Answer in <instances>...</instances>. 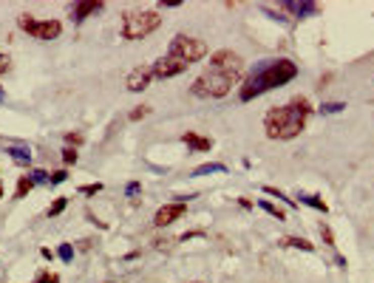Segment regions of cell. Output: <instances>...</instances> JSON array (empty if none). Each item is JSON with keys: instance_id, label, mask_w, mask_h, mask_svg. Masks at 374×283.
<instances>
[{"instance_id": "9c48e42d", "label": "cell", "mask_w": 374, "mask_h": 283, "mask_svg": "<svg viewBox=\"0 0 374 283\" xmlns=\"http://www.w3.org/2000/svg\"><path fill=\"white\" fill-rule=\"evenodd\" d=\"M184 210H187L184 201H173V204L159 207L156 215H153V224H156V226H167V224H173L176 218H181V215H184Z\"/></svg>"}, {"instance_id": "2e32d148", "label": "cell", "mask_w": 374, "mask_h": 283, "mask_svg": "<svg viewBox=\"0 0 374 283\" xmlns=\"http://www.w3.org/2000/svg\"><path fill=\"white\" fill-rule=\"evenodd\" d=\"M210 173H227V167L224 164H202L193 170V176H210Z\"/></svg>"}, {"instance_id": "3957f363", "label": "cell", "mask_w": 374, "mask_h": 283, "mask_svg": "<svg viewBox=\"0 0 374 283\" xmlns=\"http://www.w3.org/2000/svg\"><path fill=\"white\" fill-rule=\"evenodd\" d=\"M241 74L236 71H224V68H216V65H207V68L193 79L190 85V93L199 99H221L230 93V88L238 82Z\"/></svg>"}, {"instance_id": "e575fe53", "label": "cell", "mask_w": 374, "mask_h": 283, "mask_svg": "<svg viewBox=\"0 0 374 283\" xmlns=\"http://www.w3.org/2000/svg\"><path fill=\"white\" fill-rule=\"evenodd\" d=\"M190 283H199V280H190Z\"/></svg>"}, {"instance_id": "836d02e7", "label": "cell", "mask_w": 374, "mask_h": 283, "mask_svg": "<svg viewBox=\"0 0 374 283\" xmlns=\"http://www.w3.org/2000/svg\"><path fill=\"white\" fill-rule=\"evenodd\" d=\"M0 198H3V178H0Z\"/></svg>"}, {"instance_id": "5bb4252c", "label": "cell", "mask_w": 374, "mask_h": 283, "mask_svg": "<svg viewBox=\"0 0 374 283\" xmlns=\"http://www.w3.org/2000/svg\"><path fill=\"white\" fill-rule=\"evenodd\" d=\"M280 244H284V247H292V249H303V252H312V249H315V244H309L306 238H292V235L284 238Z\"/></svg>"}, {"instance_id": "30bf717a", "label": "cell", "mask_w": 374, "mask_h": 283, "mask_svg": "<svg viewBox=\"0 0 374 283\" xmlns=\"http://www.w3.org/2000/svg\"><path fill=\"white\" fill-rule=\"evenodd\" d=\"M280 9L289 12V14H295V17H315V14L320 12V6L312 3V0H284Z\"/></svg>"}, {"instance_id": "52a82bcc", "label": "cell", "mask_w": 374, "mask_h": 283, "mask_svg": "<svg viewBox=\"0 0 374 283\" xmlns=\"http://www.w3.org/2000/svg\"><path fill=\"white\" fill-rule=\"evenodd\" d=\"M151 68H153V77H159V79H167V77H176V74H181V71H187L190 65H187L184 60H179V57L165 54V57H159V60L151 65Z\"/></svg>"}, {"instance_id": "ac0fdd59", "label": "cell", "mask_w": 374, "mask_h": 283, "mask_svg": "<svg viewBox=\"0 0 374 283\" xmlns=\"http://www.w3.org/2000/svg\"><path fill=\"white\" fill-rule=\"evenodd\" d=\"M34 187V181H31L29 176H20V181H17V193H15V198H26V193Z\"/></svg>"}, {"instance_id": "4fadbf2b", "label": "cell", "mask_w": 374, "mask_h": 283, "mask_svg": "<svg viewBox=\"0 0 374 283\" xmlns=\"http://www.w3.org/2000/svg\"><path fill=\"white\" fill-rule=\"evenodd\" d=\"M181 139H184V145H190L193 150H210V148H213V139H204V136L193 133V130H187Z\"/></svg>"}, {"instance_id": "8992f818", "label": "cell", "mask_w": 374, "mask_h": 283, "mask_svg": "<svg viewBox=\"0 0 374 283\" xmlns=\"http://www.w3.org/2000/svg\"><path fill=\"white\" fill-rule=\"evenodd\" d=\"M17 26H20L26 34H31L34 40H54V37H60V31H63L60 20H37L31 14H20V17H17Z\"/></svg>"}, {"instance_id": "cb8c5ba5", "label": "cell", "mask_w": 374, "mask_h": 283, "mask_svg": "<svg viewBox=\"0 0 374 283\" xmlns=\"http://www.w3.org/2000/svg\"><path fill=\"white\" fill-rule=\"evenodd\" d=\"M102 190V184L97 181V184H85V187H79V193H82V196H97V193Z\"/></svg>"}, {"instance_id": "7402d4cb", "label": "cell", "mask_w": 374, "mask_h": 283, "mask_svg": "<svg viewBox=\"0 0 374 283\" xmlns=\"http://www.w3.org/2000/svg\"><path fill=\"white\" fill-rule=\"evenodd\" d=\"M148 113H151V108H148V105H139L136 111H130V122H139V119H145Z\"/></svg>"}, {"instance_id": "d6a6232c", "label": "cell", "mask_w": 374, "mask_h": 283, "mask_svg": "<svg viewBox=\"0 0 374 283\" xmlns=\"http://www.w3.org/2000/svg\"><path fill=\"white\" fill-rule=\"evenodd\" d=\"M3 99H6V93H3V88H0V105H3Z\"/></svg>"}, {"instance_id": "9a60e30c", "label": "cell", "mask_w": 374, "mask_h": 283, "mask_svg": "<svg viewBox=\"0 0 374 283\" xmlns=\"http://www.w3.org/2000/svg\"><path fill=\"white\" fill-rule=\"evenodd\" d=\"M258 207H261V210H266V212H269V215H272V218H278V221H287V212L280 210V207L269 204V201H264V198H261V201H258Z\"/></svg>"}, {"instance_id": "4dcf8cb0", "label": "cell", "mask_w": 374, "mask_h": 283, "mask_svg": "<svg viewBox=\"0 0 374 283\" xmlns=\"http://www.w3.org/2000/svg\"><path fill=\"white\" fill-rule=\"evenodd\" d=\"M34 283H60V280H57V275H51V272H45V275H40Z\"/></svg>"}, {"instance_id": "5b68a950", "label": "cell", "mask_w": 374, "mask_h": 283, "mask_svg": "<svg viewBox=\"0 0 374 283\" xmlns=\"http://www.w3.org/2000/svg\"><path fill=\"white\" fill-rule=\"evenodd\" d=\"M167 54L184 60L187 65H193L207 54V45H204V40H196V37H187V34H176L170 40V51H167Z\"/></svg>"}, {"instance_id": "484cf974", "label": "cell", "mask_w": 374, "mask_h": 283, "mask_svg": "<svg viewBox=\"0 0 374 283\" xmlns=\"http://www.w3.org/2000/svg\"><path fill=\"white\" fill-rule=\"evenodd\" d=\"M63 162H65V164H74V162H77V150H74V148H65V150H63Z\"/></svg>"}, {"instance_id": "277c9868", "label": "cell", "mask_w": 374, "mask_h": 283, "mask_svg": "<svg viewBox=\"0 0 374 283\" xmlns=\"http://www.w3.org/2000/svg\"><path fill=\"white\" fill-rule=\"evenodd\" d=\"M159 26H162V14L153 12V9L122 14V37L125 40H145V37L153 34Z\"/></svg>"}, {"instance_id": "d4e9b609", "label": "cell", "mask_w": 374, "mask_h": 283, "mask_svg": "<svg viewBox=\"0 0 374 283\" xmlns=\"http://www.w3.org/2000/svg\"><path fill=\"white\" fill-rule=\"evenodd\" d=\"M320 235H323V244H326V247H335V235H332V229H329V226H320Z\"/></svg>"}, {"instance_id": "ffe728a7", "label": "cell", "mask_w": 374, "mask_h": 283, "mask_svg": "<svg viewBox=\"0 0 374 283\" xmlns=\"http://www.w3.org/2000/svg\"><path fill=\"white\" fill-rule=\"evenodd\" d=\"M343 108H346V102H323V105H320V113L329 116V113H340Z\"/></svg>"}, {"instance_id": "83f0119b", "label": "cell", "mask_w": 374, "mask_h": 283, "mask_svg": "<svg viewBox=\"0 0 374 283\" xmlns=\"http://www.w3.org/2000/svg\"><path fill=\"white\" fill-rule=\"evenodd\" d=\"M65 178H68V173H65V170H57V173H51V184H63Z\"/></svg>"}, {"instance_id": "e0dca14e", "label": "cell", "mask_w": 374, "mask_h": 283, "mask_svg": "<svg viewBox=\"0 0 374 283\" xmlns=\"http://www.w3.org/2000/svg\"><path fill=\"white\" fill-rule=\"evenodd\" d=\"M301 204H309V207H315V210H320V212L329 210V207H326V201H320L317 196H306V193L301 196Z\"/></svg>"}, {"instance_id": "1f68e13d", "label": "cell", "mask_w": 374, "mask_h": 283, "mask_svg": "<svg viewBox=\"0 0 374 283\" xmlns=\"http://www.w3.org/2000/svg\"><path fill=\"white\" fill-rule=\"evenodd\" d=\"M9 68H12V60H9L6 54H0V74H6Z\"/></svg>"}, {"instance_id": "7a4b0ae2", "label": "cell", "mask_w": 374, "mask_h": 283, "mask_svg": "<svg viewBox=\"0 0 374 283\" xmlns=\"http://www.w3.org/2000/svg\"><path fill=\"white\" fill-rule=\"evenodd\" d=\"M295 77H298V65L292 60H264L241 85V102H250V99L272 91V88H280V85L292 82Z\"/></svg>"}, {"instance_id": "d6986e66", "label": "cell", "mask_w": 374, "mask_h": 283, "mask_svg": "<svg viewBox=\"0 0 374 283\" xmlns=\"http://www.w3.org/2000/svg\"><path fill=\"white\" fill-rule=\"evenodd\" d=\"M29 178L34 184H51V173H45V170H31Z\"/></svg>"}, {"instance_id": "6da1fadb", "label": "cell", "mask_w": 374, "mask_h": 283, "mask_svg": "<svg viewBox=\"0 0 374 283\" xmlns=\"http://www.w3.org/2000/svg\"><path fill=\"white\" fill-rule=\"evenodd\" d=\"M309 99L306 97H292L289 105H278L269 108L264 116V130L269 139H295L306 127V119H309Z\"/></svg>"}, {"instance_id": "603a6c76", "label": "cell", "mask_w": 374, "mask_h": 283, "mask_svg": "<svg viewBox=\"0 0 374 283\" xmlns=\"http://www.w3.org/2000/svg\"><path fill=\"white\" fill-rule=\"evenodd\" d=\"M65 204H68V198H57V201L49 207V215H60V212L65 210Z\"/></svg>"}, {"instance_id": "7c38bea8", "label": "cell", "mask_w": 374, "mask_h": 283, "mask_svg": "<svg viewBox=\"0 0 374 283\" xmlns=\"http://www.w3.org/2000/svg\"><path fill=\"white\" fill-rule=\"evenodd\" d=\"M6 153H12V159H15L17 164H31V150L29 145H6Z\"/></svg>"}, {"instance_id": "44dd1931", "label": "cell", "mask_w": 374, "mask_h": 283, "mask_svg": "<svg viewBox=\"0 0 374 283\" xmlns=\"http://www.w3.org/2000/svg\"><path fill=\"white\" fill-rule=\"evenodd\" d=\"M57 255H60V261L71 263V261H74V249H71V244H63V247L57 249Z\"/></svg>"}, {"instance_id": "f546056e", "label": "cell", "mask_w": 374, "mask_h": 283, "mask_svg": "<svg viewBox=\"0 0 374 283\" xmlns=\"http://www.w3.org/2000/svg\"><path fill=\"white\" fill-rule=\"evenodd\" d=\"M125 193H128V196H136V193H142V184H139V181H130L128 187H125Z\"/></svg>"}, {"instance_id": "f1b7e54d", "label": "cell", "mask_w": 374, "mask_h": 283, "mask_svg": "<svg viewBox=\"0 0 374 283\" xmlns=\"http://www.w3.org/2000/svg\"><path fill=\"white\" fill-rule=\"evenodd\" d=\"M65 142H68V148L71 145H82V133H65Z\"/></svg>"}, {"instance_id": "8fae6325", "label": "cell", "mask_w": 374, "mask_h": 283, "mask_svg": "<svg viewBox=\"0 0 374 283\" xmlns=\"http://www.w3.org/2000/svg\"><path fill=\"white\" fill-rule=\"evenodd\" d=\"M105 6V3H102V0H79V3H74L71 6V17L74 20H85L88 14H93V12H100V9Z\"/></svg>"}, {"instance_id": "ba28073f", "label": "cell", "mask_w": 374, "mask_h": 283, "mask_svg": "<svg viewBox=\"0 0 374 283\" xmlns=\"http://www.w3.org/2000/svg\"><path fill=\"white\" fill-rule=\"evenodd\" d=\"M151 79H153V68H151V65H136V68L128 74L125 85H128V91L139 93V91H145V88L151 85Z\"/></svg>"}, {"instance_id": "4316f807", "label": "cell", "mask_w": 374, "mask_h": 283, "mask_svg": "<svg viewBox=\"0 0 374 283\" xmlns=\"http://www.w3.org/2000/svg\"><path fill=\"white\" fill-rule=\"evenodd\" d=\"M264 193H269V196H275V198H284V201H289V204H292V198H287L284 193L278 190V187H264Z\"/></svg>"}]
</instances>
